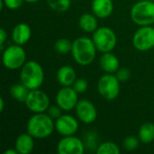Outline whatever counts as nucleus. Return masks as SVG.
<instances>
[{"label": "nucleus", "mask_w": 154, "mask_h": 154, "mask_svg": "<svg viewBox=\"0 0 154 154\" xmlns=\"http://www.w3.org/2000/svg\"><path fill=\"white\" fill-rule=\"evenodd\" d=\"M24 0H3L4 5L10 10H16L20 8Z\"/></svg>", "instance_id": "cd10ccee"}, {"label": "nucleus", "mask_w": 154, "mask_h": 154, "mask_svg": "<svg viewBox=\"0 0 154 154\" xmlns=\"http://www.w3.org/2000/svg\"><path fill=\"white\" fill-rule=\"evenodd\" d=\"M133 45L140 51L154 48V27L152 25L140 26L133 36Z\"/></svg>", "instance_id": "1a4fd4ad"}, {"label": "nucleus", "mask_w": 154, "mask_h": 154, "mask_svg": "<svg viewBox=\"0 0 154 154\" xmlns=\"http://www.w3.org/2000/svg\"><path fill=\"white\" fill-rule=\"evenodd\" d=\"M61 108L59 106H50L47 110V114L54 120L59 118L61 116Z\"/></svg>", "instance_id": "c85d7f7f"}, {"label": "nucleus", "mask_w": 154, "mask_h": 154, "mask_svg": "<svg viewBox=\"0 0 154 154\" xmlns=\"http://www.w3.org/2000/svg\"><path fill=\"white\" fill-rule=\"evenodd\" d=\"M26 130L33 138L44 139L52 134L55 130V122L48 114L36 113L29 118Z\"/></svg>", "instance_id": "f03ea898"}, {"label": "nucleus", "mask_w": 154, "mask_h": 154, "mask_svg": "<svg viewBox=\"0 0 154 154\" xmlns=\"http://www.w3.org/2000/svg\"><path fill=\"white\" fill-rule=\"evenodd\" d=\"M24 104L33 114L44 113L50 107V98L44 91L39 88L32 89L29 91Z\"/></svg>", "instance_id": "6e6552de"}, {"label": "nucleus", "mask_w": 154, "mask_h": 154, "mask_svg": "<svg viewBox=\"0 0 154 154\" xmlns=\"http://www.w3.org/2000/svg\"><path fill=\"white\" fill-rule=\"evenodd\" d=\"M54 49L57 52L60 54H67L69 52H71L72 42L66 38H60L55 42Z\"/></svg>", "instance_id": "b1692460"}, {"label": "nucleus", "mask_w": 154, "mask_h": 154, "mask_svg": "<svg viewBox=\"0 0 154 154\" xmlns=\"http://www.w3.org/2000/svg\"><path fill=\"white\" fill-rule=\"evenodd\" d=\"M92 40L97 47V50L102 53L112 51L117 42V37L113 29L102 26L97 28L94 33Z\"/></svg>", "instance_id": "39448f33"}, {"label": "nucleus", "mask_w": 154, "mask_h": 154, "mask_svg": "<svg viewBox=\"0 0 154 154\" xmlns=\"http://www.w3.org/2000/svg\"><path fill=\"white\" fill-rule=\"evenodd\" d=\"M78 119L84 124H92L97 120V110L96 106L88 99L79 100L75 107Z\"/></svg>", "instance_id": "f8f14e48"}, {"label": "nucleus", "mask_w": 154, "mask_h": 154, "mask_svg": "<svg viewBox=\"0 0 154 154\" xmlns=\"http://www.w3.org/2000/svg\"><path fill=\"white\" fill-rule=\"evenodd\" d=\"M79 128L78 119L70 115H61L55 120V130L62 136L75 135Z\"/></svg>", "instance_id": "ddd939ff"}, {"label": "nucleus", "mask_w": 154, "mask_h": 154, "mask_svg": "<svg viewBox=\"0 0 154 154\" xmlns=\"http://www.w3.org/2000/svg\"><path fill=\"white\" fill-rule=\"evenodd\" d=\"M6 39H7V32L4 28H1L0 29V48H1V50H3V47H4V44H5Z\"/></svg>", "instance_id": "c756f323"}, {"label": "nucleus", "mask_w": 154, "mask_h": 154, "mask_svg": "<svg viewBox=\"0 0 154 154\" xmlns=\"http://www.w3.org/2000/svg\"><path fill=\"white\" fill-rule=\"evenodd\" d=\"M138 137L143 143H152L154 141V124L147 122L142 125L139 129Z\"/></svg>", "instance_id": "aec40b11"}, {"label": "nucleus", "mask_w": 154, "mask_h": 154, "mask_svg": "<svg viewBox=\"0 0 154 154\" xmlns=\"http://www.w3.org/2000/svg\"><path fill=\"white\" fill-rule=\"evenodd\" d=\"M34 138L26 134H21L15 140L14 148L18 152V154H29L31 153L34 148Z\"/></svg>", "instance_id": "a211bd4d"}, {"label": "nucleus", "mask_w": 154, "mask_h": 154, "mask_svg": "<svg viewBox=\"0 0 154 154\" xmlns=\"http://www.w3.org/2000/svg\"><path fill=\"white\" fill-rule=\"evenodd\" d=\"M99 65L102 70H104L106 73H116L119 68H120V61L119 59L111 51L110 52H105L100 57L99 60Z\"/></svg>", "instance_id": "f3484780"}, {"label": "nucleus", "mask_w": 154, "mask_h": 154, "mask_svg": "<svg viewBox=\"0 0 154 154\" xmlns=\"http://www.w3.org/2000/svg\"><path fill=\"white\" fill-rule=\"evenodd\" d=\"M4 107H5V100L4 97H0V112L4 111Z\"/></svg>", "instance_id": "2f4dec72"}, {"label": "nucleus", "mask_w": 154, "mask_h": 154, "mask_svg": "<svg viewBox=\"0 0 154 154\" xmlns=\"http://www.w3.org/2000/svg\"><path fill=\"white\" fill-rule=\"evenodd\" d=\"M57 152L60 154H83L85 144L75 135L63 136L57 144Z\"/></svg>", "instance_id": "9b49d317"}, {"label": "nucleus", "mask_w": 154, "mask_h": 154, "mask_svg": "<svg viewBox=\"0 0 154 154\" xmlns=\"http://www.w3.org/2000/svg\"><path fill=\"white\" fill-rule=\"evenodd\" d=\"M72 87L79 94H82V93L87 91L88 87V83L87 79H85L83 78H79V79H77L75 80Z\"/></svg>", "instance_id": "a878e982"}, {"label": "nucleus", "mask_w": 154, "mask_h": 154, "mask_svg": "<svg viewBox=\"0 0 154 154\" xmlns=\"http://www.w3.org/2000/svg\"><path fill=\"white\" fill-rule=\"evenodd\" d=\"M79 93L73 87H62L56 95V104L62 111H70L74 109L79 102Z\"/></svg>", "instance_id": "9d476101"}, {"label": "nucleus", "mask_w": 154, "mask_h": 154, "mask_svg": "<svg viewBox=\"0 0 154 154\" xmlns=\"http://www.w3.org/2000/svg\"><path fill=\"white\" fill-rule=\"evenodd\" d=\"M26 52L22 45L14 44L4 50L2 54V62L5 68L10 70L21 69L26 62Z\"/></svg>", "instance_id": "423d86ee"}, {"label": "nucleus", "mask_w": 154, "mask_h": 154, "mask_svg": "<svg viewBox=\"0 0 154 154\" xmlns=\"http://www.w3.org/2000/svg\"><path fill=\"white\" fill-rule=\"evenodd\" d=\"M44 81V70L40 63L29 60L24 63L20 70V82L30 90L42 87Z\"/></svg>", "instance_id": "7ed1b4c3"}, {"label": "nucleus", "mask_w": 154, "mask_h": 154, "mask_svg": "<svg viewBox=\"0 0 154 154\" xmlns=\"http://www.w3.org/2000/svg\"><path fill=\"white\" fill-rule=\"evenodd\" d=\"M97 51L93 40L88 37H78L72 42L71 53L73 59L80 66L91 64L96 58Z\"/></svg>", "instance_id": "f257e3e1"}, {"label": "nucleus", "mask_w": 154, "mask_h": 154, "mask_svg": "<svg viewBox=\"0 0 154 154\" xmlns=\"http://www.w3.org/2000/svg\"><path fill=\"white\" fill-rule=\"evenodd\" d=\"M47 5L55 12L64 13L70 8L71 0H46Z\"/></svg>", "instance_id": "5701e85b"}, {"label": "nucleus", "mask_w": 154, "mask_h": 154, "mask_svg": "<svg viewBox=\"0 0 154 154\" xmlns=\"http://www.w3.org/2000/svg\"><path fill=\"white\" fill-rule=\"evenodd\" d=\"M29 91H30V89L26 86H24L23 83H18V84L13 85L9 90L10 95L14 99H15L19 102H23V103L26 100Z\"/></svg>", "instance_id": "412c9836"}, {"label": "nucleus", "mask_w": 154, "mask_h": 154, "mask_svg": "<svg viewBox=\"0 0 154 154\" xmlns=\"http://www.w3.org/2000/svg\"><path fill=\"white\" fill-rule=\"evenodd\" d=\"M25 2H27V3H31V4H32V3H36V2H38V1H40V0H24Z\"/></svg>", "instance_id": "473e14b6"}, {"label": "nucleus", "mask_w": 154, "mask_h": 154, "mask_svg": "<svg viewBox=\"0 0 154 154\" xmlns=\"http://www.w3.org/2000/svg\"><path fill=\"white\" fill-rule=\"evenodd\" d=\"M96 152L97 154H119L121 150L113 142H104L97 147Z\"/></svg>", "instance_id": "4be33fe9"}, {"label": "nucleus", "mask_w": 154, "mask_h": 154, "mask_svg": "<svg viewBox=\"0 0 154 154\" xmlns=\"http://www.w3.org/2000/svg\"><path fill=\"white\" fill-rule=\"evenodd\" d=\"M116 76L120 82H126L131 78V71L127 68H119L116 72Z\"/></svg>", "instance_id": "bb28decb"}, {"label": "nucleus", "mask_w": 154, "mask_h": 154, "mask_svg": "<svg viewBox=\"0 0 154 154\" xmlns=\"http://www.w3.org/2000/svg\"><path fill=\"white\" fill-rule=\"evenodd\" d=\"M12 40L15 44L18 45H24L26 44L32 36V30L31 27L25 23H17L13 31H12Z\"/></svg>", "instance_id": "4468645a"}, {"label": "nucleus", "mask_w": 154, "mask_h": 154, "mask_svg": "<svg viewBox=\"0 0 154 154\" xmlns=\"http://www.w3.org/2000/svg\"><path fill=\"white\" fill-rule=\"evenodd\" d=\"M56 79L62 87H72L77 79V73L71 66L64 65L58 69Z\"/></svg>", "instance_id": "dca6fc26"}, {"label": "nucleus", "mask_w": 154, "mask_h": 154, "mask_svg": "<svg viewBox=\"0 0 154 154\" xmlns=\"http://www.w3.org/2000/svg\"><path fill=\"white\" fill-rule=\"evenodd\" d=\"M97 91L104 99L115 100L120 94V81L116 75L106 73L98 79Z\"/></svg>", "instance_id": "0eeeda50"}, {"label": "nucleus", "mask_w": 154, "mask_h": 154, "mask_svg": "<svg viewBox=\"0 0 154 154\" xmlns=\"http://www.w3.org/2000/svg\"><path fill=\"white\" fill-rule=\"evenodd\" d=\"M4 154H18V152L16 151L15 148H14V149H8V150L5 151Z\"/></svg>", "instance_id": "7c9ffc66"}, {"label": "nucleus", "mask_w": 154, "mask_h": 154, "mask_svg": "<svg viewBox=\"0 0 154 154\" xmlns=\"http://www.w3.org/2000/svg\"><path fill=\"white\" fill-rule=\"evenodd\" d=\"M97 16L94 14L85 13L83 14L79 20V26L80 29L86 32H94L97 29Z\"/></svg>", "instance_id": "6ab92c4d"}, {"label": "nucleus", "mask_w": 154, "mask_h": 154, "mask_svg": "<svg viewBox=\"0 0 154 154\" xmlns=\"http://www.w3.org/2000/svg\"><path fill=\"white\" fill-rule=\"evenodd\" d=\"M141 141H140L139 137L137 138L135 136L130 135V136H127V137L125 138V140L123 142V146L126 151L132 152V151L136 150L139 147V143Z\"/></svg>", "instance_id": "393cba45"}, {"label": "nucleus", "mask_w": 154, "mask_h": 154, "mask_svg": "<svg viewBox=\"0 0 154 154\" xmlns=\"http://www.w3.org/2000/svg\"><path fill=\"white\" fill-rule=\"evenodd\" d=\"M131 18L139 26L154 23V1L142 0L134 4L130 12Z\"/></svg>", "instance_id": "20e7f679"}, {"label": "nucleus", "mask_w": 154, "mask_h": 154, "mask_svg": "<svg viewBox=\"0 0 154 154\" xmlns=\"http://www.w3.org/2000/svg\"><path fill=\"white\" fill-rule=\"evenodd\" d=\"M91 9L97 17L106 19L109 17L114 11L113 0H93Z\"/></svg>", "instance_id": "2eb2a0df"}, {"label": "nucleus", "mask_w": 154, "mask_h": 154, "mask_svg": "<svg viewBox=\"0 0 154 154\" xmlns=\"http://www.w3.org/2000/svg\"><path fill=\"white\" fill-rule=\"evenodd\" d=\"M152 1H154V0H152Z\"/></svg>", "instance_id": "72a5a7b5"}]
</instances>
